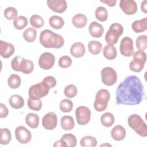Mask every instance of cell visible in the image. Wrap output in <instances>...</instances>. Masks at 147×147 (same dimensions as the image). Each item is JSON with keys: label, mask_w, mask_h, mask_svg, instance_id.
Instances as JSON below:
<instances>
[{"label": "cell", "mask_w": 147, "mask_h": 147, "mask_svg": "<svg viewBox=\"0 0 147 147\" xmlns=\"http://www.w3.org/2000/svg\"><path fill=\"white\" fill-rule=\"evenodd\" d=\"M145 96L144 86L140 79L135 75L127 76L118 86L116 90V105H136Z\"/></svg>", "instance_id": "obj_1"}, {"label": "cell", "mask_w": 147, "mask_h": 147, "mask_svg": "<svg viewBox=\"0 0 147 147\" xmlns=\"http://www.w3.org/2000/svg\"><path fill=\"white\" fill-rule=\"evenodd\" d=\"M40 42L47 48H60L64 45L63 37L53 32L45 29L40 34Z\"/></svg>", "instance_id": "obj_2"}, {"label": "cell", "mask_w": 147, "mask_h": 147, "mask_svg": "<svg viewBox=\"0 0 147 147\" xmlns=\"http://www.w3.org/2000/svg\"><path fill=\"white\" fill-rule=\"evenodd\" d=\"M11 66L14 71H20L25 74H29L34 69L33 63L21 56H16L11 60Z\"/></svg>", "instance_id": "obj_3"}, {"label": "cell", "mask_w": 147, "mask_h": 147, "mask_svg": "<svg viewBox=\"0 0 147 147\" xmlns=\"http://www.w3.org/2000/svg\"><path fill=\"white\" fill-rule=\"evenodd\" d=\"M129 126L141 137L147 136V126L142 118L137 114H132L127 119Z\"/></svg>", "instance_id": "obj_4"}, {"label": "cell", "mask_w": 147, "mask_h": 147, "mask_svg": "<svg viewBox=\"0 0 147 147\" xmlns=\"http://www.w3.org/2000/svg\"><path fill=\"white\" fill-rule=\"evenodd\" d=\"M110 98V94L106 89H100L98 91L95 95L94 107L97 111H103L107 107L108 102Z\"/></svg>", "instance_id": "obj_5"}, {"label": "cell", "mask_w": 147, "mask_h": 147, "mask_svg": "<svg viewBox=\"0 0 147 147\" xmlns=\"http://www.w3.org/2000/svg\"><path fill=\"white\" fill-rule=\"evenodd\" d=\"M123 32V28L121 24L118 23L112 24L105 36L106 42L109 45L116 44L118 40L119 37L122 34Z\"/></svg>", "instance_id": "obj_6"}, {"label": "cell", "mask_w": 147, "mask_h": 147, "mask_svg": "<svg viewBox=\"0 0 147 147\" xmlns=\"http://www.w3.org/2000/svg\"><path fill=\"white\" fill-rule=\"evenodd\" d=\"M49 87L43 82L32 86L28 91L29 98L32 99H40L48 95Z\"/></svg>", "instance_id": "obj_7"}, {"label": "cell", "mask_w": 147, "mask_h": 147, "mask_svg": "<svg viewBox=\"0 0 147 147\" xmlns=\"http://www.w3.org/2000/svg\"><path fill=\"white\" fill-rule=\"evenodd\" d=\"M101 78L103 83L106 86H113L117 80V74L114 69L107 67L101 71Z\"/></svg>", "instance_id": "obj_8"}, {"label": "cell", "mask_w": 147, "mask_h": 147, "mask_svg": "<svg viewBox=\"0 0 147 147\" xmlns=\"http://www.w3.org/2000/svg\"><path fill=\"white\" fill-rule=\"evenodd\" d=\"M75 116L78 124L85 125L90 121L91 111L86 106H79L75 110Z\"/></svg>", "instance_id": "obj_9"}, {"label": "cell", "mask_w": 147, "mask_h": 147, "mask_svg": "<svg viewBox=\"0 0 147 147\" xmlns=\"http://www.w3.org/2000/svg\"><path fill=\"white\" fill-rule=\"evenodd\" d=\"M55 57L50 52H44L42 53L38 59V65L43 69L48 70L52 68L55 64Z\"/></svg>", "instance_id": "obj_10"}, {"label": "cell", "mask_w": 147, "mask_h": 147, "mask_svg": "<svg viewBox=\"0 0 147 147\" xmlns=\"http://www.w3.org/2000/svg\"><path fill=\"white\" fill-rule=\"evenodd\" d=\"M119 51L121 53L126 57H130L133 55L134 53L133 41L130 37H123L120 43Z\"/></svg>", "instance_id": "obj_11"}, {"label": "cell", "mask_w": 147, "mask_h": 147, "mask_svg": "<svg viewBox=\"0 0 147 147\" xmlns=\"http://www.w3.org/2000/svg\"><path fill=\"white\" fill-rule=\"evenodd\" d=\"M16 140L21 144H25L28 143L32 138L30 131L24 126H19L15 130Z\"/></svg>", "instance_id": "obj_12"}, {"label": "cell", "mask_w": 147, "mask_h": 147, "mask_svg": "<svg viewBox=\"0 0 147 147\" xmlns=\"http://www.w3.org/2000/svg\"><path fill=\"white\" fill-rule=\"evenodd\" d=\"M57 124V117L53 112H49L42 118V125L47 130H53L56 128Z\"/></svg>", "instance_id": "obj_13"}, {"label": "cell", "mask_w": 147, "mask_h": 147, "mask_svg": "<svg viewBox=\"0 0 147 147\" xmlns=\"http://www.w3.org/2000/svg\"><path fill=\"white\" fill-rule=\"evenodd\" d=\"M119 6L122 10L127 15H133L137 10V3L133 0H121Z\"/></svg>", "instance_id": "obj_14"}, {"label": "cell", "mask_w": 147, "mask_h": 147, "mask_svg": "<svg viewBox=\"0 0 147 147\" xmlns=\"http://www.w3.org/2000/svg\"><path fill=\"white\" fill-rule=\"evenodd\" d=\"M47 3L49 8L56 13H63L67 8V3L65 0H48Z\"/></svg>", "instance_id": "obj_15"}, {"label": "cell", "mask_w": 147, "mask_h": 147, "mask_svg": "<svg viewBox=\"0 0 147 147\" xmlns=\"http://www.w3.org/2000/svg\"><path fill=\"white\" fill-rule=\"evenodd\" d=\"M15 51L14 45L3 40L0 41V55L5 59L10 57Z\"/></svg>", "instance_id": "obj_16"}, {"label": "cell", "mask_w": 147, "mask_h": 147, "mask_svg": "<svg viewBox=\"0 0 147 147\" xmlns=\"http://www.w3.org/2000/svg\"><path fill=\"white\" fill-rule=\"evenodd\" d=\"M88 32L92 37L99 38L103 34L104 28L102 25L96 21H94L90 24L88 27Z\"/></svg>", "instance_id": "obj_17"}, {"label": "cell", "mask_w": 147, "mask_h": 147, "mask_svg": "<svg viewBox=\"0 0 147 147\" xmlns=\"http://www.w3.org/2000/svg\"><path fill=\"white\" fill-rule=\"evenodd\" d=\"M70 52L75 57H82L86 52L84 45L80 42H77L73 44L70 48Z\"/></svg>", "instance_id": "obj_18"}, {"label": "cell", "mask_w": 147, "mask_h": 147, "mask_svg": "<svg viewBox=\"0 0 147 147\" xmlns=\"http://www.w3.org/2000/svg\"><path fill=\"white\" fill-rule=\"evenodd\" d=\"M111 137L115 141H122L126 136L125 129L121 125L114 126L111 131Z\"/></svg>", "instance_id": "obj_19"}, {"label": "cell", "mask_w": 147, "mask_h": 147, "mask_svg": "<svg viewBox=\"0 0 147 147\" xmlns=\"http://www.w3.org/2000/svg\"><path fill=\"white\" fill-rule=\"evenodd\" d=\"M131 28L134 32L137 33L145 32L147 29V18L134 21L131 24Z\"/></svg>", "instance_id": "obj_20"}, {"label": "cell", "mask_w": 147, "mask_h": 147, "mask_svg": "<svg viewBox=\"0 0 147 147\" xmlns=\"http://www.w3.org/2000/svg\"><path fill=\"white\" fill-rule=\"evenodd\" d=\"M9 102L11 107L15 109H21L24 105V100L23 98L17 94L12 95L9 98Z\"/></svg>", "instance_id": "obj_21"}, {"label": "cell", "mask_w": 147, "mask_h": 147, "mask_svg": "<svg viewBox=\"0 0 147 147\" xmlns=\"http://www.w3.org/2000/svg\"><path fill=\"white\" fill-rule=\"evenodd\" d=\"M72 22L76 28H82L86 25L87 18L86 16L83 14H77L72 17Z\"/></svg>", "instance_id": "obj_22"}, {"label": "cell", "mask_w": 147, "mask_h": 147, "mask_svg": "<svg viewBox=\"0 0 147 147\" xmlns=\"http://www.w3.org/2000/svg\"><path fill=\"white\" fill-rule=\"evenodd\" d=\"M61 127L63 130H70L75 126L74 118L70 115H65L62 117L60 120Z\"/></svg>", "instance_id": "obj_23"}, {"label": "cell", "mask_w": 147, "mask_h": 147, "mask_svg": "<svg viewBox=\"0 0 147 147\" xmlns=\"http://www.w3.org/2000/svg\"><path fill=\"white\" fill-rule=\"evenodd\" d=\"M26 123L31 128H37L39 125V117L35 113H30L25 117Z\"/></svg>", "instance_id": "obj_24"}, {"label": "cell", "mask_w": 147, "mask_h": 147, "mask_svg": "<svg viewBox=\"0 0 147 147\" xmlns=\"http://www.w3.org/2000/svg\"><path fill=\"white\" fill-rule=\"evenodd\" d=\"M103 53L104 57L108 60L114 59L117 55L115 47L113 45H106L103 50Z\"/></svg>", "instance_id": "obj_25"}, {"label": "cell", "mask_w": 147, "mask_h": 147, "mask_svg": "<svg viewBox=\"0 0 147 147\" xmlns=\"http://www.w3.org/2000/svg\"><path fill=\"white\" fill-rule=\"evenodd\" d=\"M49 24L52 28L55 29H60L63 27L64 21L62 17L60 16H52L49 19Z\"/></svg>", "instance_id": "obj_26"}, {"label": "cell", "mask_w": 147, "mask_h": 147, "mask_svg": "<svg viewBox=\"0 0 147 147\" xmlns=\"http://www.w3.org/2000/svg\"><path fill=\"white\" fill-rule=\"evenodd\" d=\"M114 117L113 114L109 112L104 113L100 117V122L102 125L105 127H110L114 122Z\"/></svg>", "instance_id": "obj_27"}, {"label": "cell", "mask_w": 147, "mask_h": 147, "mask_svg": "<svg viewBox=\"0 0 147 147\" xmlns=\"http://www.w3.org/2000/svg\"><path fill=\"white\" fill-rule=\"evenodd\" d=\"M88 48L89 52L92 55H98L102 48V44L95 40H92L88 44Z\"/></svg>", "instance_id": "obj_28"}, {"label": "cell", "mask_w": 147, "mask_h": 147, "mask_svg": "<svg viewBox=\"0 0 147 147\" xmlns=\"http://www.w3.org/2000/svg\"><path fill=\"white\" fill-rule=\"evenodd\" d=\"M37 36V31L33 28H28L23 32L24 39L28 42H32L35 41Z\"/></svg>", "instance_id": "obj_29"}, {"label": "cell", "mask_w": 147, "mask_h": 147, "mask_svg": "<svg viewBox=\"0 0 147 147\" xmlns=\"http://www.w3.org/2000/svg\"><path fill=\"white\" fill-rule=\"evenodd\" d=\"M11 140V131L7 128L1 129V137H0V144L1 145L8 144Z\"/></svg>", "instance_id": "obj_30"}, {"label": "cell", "mask_w": 147, "mask_h": 147, "mask_svg": "<svg viewBox=\"0 0 147 147\" xmlns=\"http://www.w3.org/2000/svg\"><path fill=\"white\" fill-rule=\"evenodd\" d=\"M80 144L83 147H95L97 145V140L94 137L87 136L82 138Z\"/></svg>", "instance_id": "obj_31"}, {"label": "cell", "mask_w": 147, "mask_h": 147, "mask_svg": "<svg viewBox=\"0 0 147 147\" xmlns=\"http://www.w3.org/2000/svg\"><path fill=\"white\" fill-rule=\"evenodd\" d=\"M95 17L101 22H104L107 20L108 13L106 9L103 6H99L95 11Z\"/></svg>", "instance_id": "obj_32"}, {"label": "cell", "mask_w": 147, "mask_h": 147, "mask_svg": "<svg viewBox=\"0 0 147 147\" xmlns=\"http://www.w3.org/2000/svg\"><path fill=\"white\" fill-rule=\"evenodd\" d=\"M28 24V21L27 18L23 16L17 17L13 21V25L14 28L18 30H21L25 28Z\"/></svg>", "instance_id": "obj_33"}, {"label": "cell", "mask_w": 147, "mask_h": 147, "mask_svg": "<svg viewBox=\"0 0 147 147\" xmlns=\"http://www.w3.org/2000/svg\"><path fill=\"white\" fill-rule=\"evenodd\" d=\"M9 86L12 89L18 88L21 83V80L20 76L16 74L11 75L7 80Z\"/></svg>", "instance_id": "obj_34"}, {"label": "cell", "mask_w": 147, "mask_h": 147, "mask_svg": "<svg viewBox=\"0 0 147 147\" xmlns=\"http://www.w3.org/2000/svg\"><path fill=\"white\" fill-rule=\"evenodd\" d=\"M61 139L66 144L67 147H75L76 145V138L72 134H65Z\"/></svg>", "instance_id": "obj_35"}, {"label": "cell", "mask_w": 147, "mask_h": 147, "mask_svg": "<svg viewBox=\"0 0 147 147\" xmlns=\"http://www.w3.org/2000/svg\"><path fill=\"white\" fill-rule=\"evenodd\" d=\"M30 25L36 28H40L43 26L44 21L43 18L38 14H33L30 18Z\"/></svg>", "instance_id": "obj_36"}, {"label": "cell", "mask_w": 147, "mask_h": 147, "mask_svg": "<svg viewBox=\"0 0 147 147\" xmlns=\"http://www.w3.org/2000/svg\"><path fill=\"white\" fill-rule=\"evenodd\" d=\"M60 110L63 113H69L73 108L72 102L68 99H64L61 100L59 105Z\"/></svg>", "instance_id": "obj_37"}, {"label": "cell", "mask_w": 147, "mask_h": 147, "mask_svg": "<svg viewBox=\"0 0 147 147\" xmlns=\"http://www.w3.org/2000/svg\"><path fill=\"white\" fill-rule=\"evenodd\" d=\"M137 48L139 51H144L147 47V36L141 35L137 37L136 40Z\"/></svg>", "instance_id": "obj_38"}, {"label": "cell", "mask_w": 147, "mask_h": 147, "mask_svg": "<svg viewBox=\"0 0 147 147\" xmlns=\"http://www.w3.org/2000/svg\"><path fill=\"white\" fill-rule=\"evenodd\" d=\"M28 107L34 111H39L42 107V102L40 99H32L30 98H29L28 99Z\"/></svg>", "instance_id": "obj_39"}, {"label": "cell", "mask_w": 147, "mask_h": 147, "mask_svg": "<svg viewBox=\"0 0 147 147\" xmlns=\"http://www.w3.org/2000/svg\"><path fill=\"white\" fill-rule=\"evenodd\" d=\"M4 16L8 20H15L17 16V10L15 7H8L4 10Z\"/></svg>", "instance_id": "obj_40"}, {"label": "cell", "mask_w": 147, "mask_h": 147, "mask_svg": "<svg viewBox=\"0 0 147 147\" xmlns=\"http://www.w3.org/2000/svg\"><path fill=\"white\" fill-rule=\"evenodd\" d=\"M77 92L78 90L76 87L72 84L67 86L64 90V93L65 95L69 98H72L75 97L77 94Z\"/></svg>", "instance_id": "obj_41"}, {"label": "cell", "mask_w": 147, "mask_h": 147, "mask_svg": "<svg viewBox=\"0 0 147 147\" xmlns=\"http://www.w3.org/2000/svg\"><path fill=\"white\" fill-rule=\"evenodd\" d=\"M144 63L139 62L136 60H132L129 64V68L131 71L136 72H141L144 67Z\"/></svg>", "instance_id": "obj_42"}, {"label": "cell", "mask_w": 147, "mask_h": 147, "mask_svg": "<svg viewBox=\"0 0 147 147\" xmlns=\"http://www.w3.org/2000/svg\"><path fill=\"white\" fill-rule=\"evenodd\" d=\"M72 59L68 56H63L59 60V65L63 68L70 67L72 64Z\"/></svg>", "instance_id": "obj_43"}, {"label": "cell", "mask_w": 147, "mask_h": 147, "mask_svg": "<svg viewBox=\"0 0 147 147\" xmlns=\"http://www.w3.org/2000/svg\"><path fill=\"white\" fill-rule=\"evenodd\" d=\"M133 60L145 64L146 60V55L144 51H137L133 54Z\"/></svg>", "instance_id": "obj_44"}, {"label": "cell", "mask_w": 147, "mask_h": 147, "mask_svg": "<svg viewBox=\"0 0 147 147\" xmlns=\"http://www.w3.org/2000/svg\"><path fill=\"white\" fill-rule=\"evenodd\" d=\"M42 82L45 83L49 87V88H52L56 85V80L53 76H48L44 78Z\"/></svg>", "instance_id": "obj_45"}, {"label": "cell", "mask_w": 147, "mask_h": 147, "mask_svg": "<svg viewBox=\"0 0 147 147\" xmlns=\"http://www.w3.org/2000/svg\"><path fill=\"white\" fill-rule=\"evenodd\" d=\"M9 114V110L5 105L0 103V118H3L6 117Z\"/></svg>", "instance_id": "obj_46"}, {"label": "cell", "mask_w": 147, "mask_h": 147, "mask_svg": "<svg viewBox=\"0 0 147 147\" xmlns=\"http://www.w3.org/2000/svg\"><path fill=\"white\" fill-rule=\"evenodd\" d=\"M53 146L55 147V146H60V147H67L66 144L61 140H59L57 141H56L54 144H53Z\"/></svg>", "instance_id": "obj_47"}, {"label": "cell", "mask_w": 147, "mask_h": 147, "mask_svg": "<svg viewBox=\"0 0 147 147\" xmlns=\"http://www.w3.org/2000/svg\"><path fill=\"white\" fill-rule=\"evenodd\" d=\"M100 2L107 4L109 6L113 7V6H114L115 5L117 1L116 0H107V1H102V0H100Z\"/></svg>", "instance_id": "obj_48"}, {"label": "cell", "mask_w": 147, "mask_h": 147, "mask_svg": "<svg viewBox=\"0 0 147 147\" xmlns=\"http://www.w3.org/2000/svg\"><path fill=\"white\" fill-rule=\"evenodd\" d=\"M146 6H147V1L145 0L141 2V10L145 13H146V12H147V7Z\"/></svg>", "instance_id": "obj_49"}, {"label": "cell", "mask_w": 147, "mask_h": 147, "mask_svg": "<svg viewBox=\"0 0 147 147\" xmlns=\"http://www.w3.org/2000/svg\"><path fill=\"white\" fill-rule=\"evenodd\" d=\"M107 146V145H108V146H111V145H110V144H103V145H100V146Z\"/></svg>", "instance_id": "obj_50"}]
</instances>
